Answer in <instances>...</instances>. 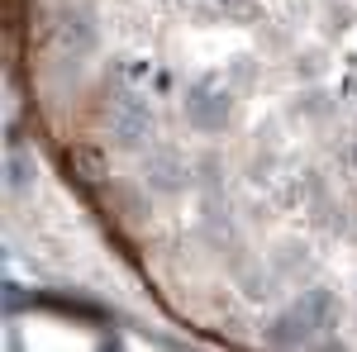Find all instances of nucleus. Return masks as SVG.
Instances as JSON below:
<instances>
[{"label": "nucleus", "mask_w": 357, "mask_h": 352, "mask_svg": "<svg viewBox=\"0 0 357 352\" xmlns=\"http://www.w3.org/2000/svg\"><path fill=\"white\" fill-rule=\"evenodd\" d=\"M100 134L119 153H143L158 134V109L134 86H110L100 100Z\"/></svg>", "instance_id": "1"}, {"label": "nucleus", "mask_w": 357, "mask_h": 352, "mask_svg": "<svg viewBox=\"0 0 357 352\" xmlns=\"http://www.w3.org/2000/svg\"><path fill=\"white\" fill-rule=\"evenodd\" d=\"M234 95H238V86L234 77H224V72H200L191 86H186V95H181V109H186V124H191L195 134H224L229 124H234Z\"/></svg>", "instance_id": "2"}, {"label": "nucleus", "mask_w": 357, "mask_h": 352, "mask_svg": "<svg viewBox=\"0 0 357 352\" xmlns=\"http://www.w3.org/2000/svg\"><path fill=\"white\" fill-rule=\"evenodd\" d=\"M195 181V162H186L181 148L158 143V148H143V186L153 195H186Z\"/></svg>", "instance_id": "3"}, {"label": "nucleus", "mask_w": 357, "mask_h": 352, "mask_svg": "<svg viewBox=\"0 0 357 352\" xmlns=\"http://www.w3.org/2000/svg\"><path fill=\"white\" fill-rule=\"evenodd\" d=\"M53 48L62 57H72V62H86V57H96V48H100V29H96V20L86 10H67L53 29Z\"/></svg>", "instance_id": "4"}, {"label": "nucleus", "mask_w": 357, "mask_h": 352, "mask_svg": "<svg viewBox=\"0 0 357 352\" xmlns=\"http://www.w3.org/2000/svg\"><path fill=\"white\" fill-rule=\"evenodd\" d=\"M296 309H301L305 319L314 324V333H333V328H343V296L329 291V286H310L301 300H296Z\"/></svg>", "instance_id": "5"}, {"label": "nucleus", "mask_w": 357, "mask_h": 352, "mask_svg": "<svg viewBox=\"0 0 357 352\" xmlns=\"http://www.w3.org/2000/svg\"><path fill=\"white\" fill-rule=\"evenodd\" d=\"M314 338H319L314 324L305 319L296 305H291V309H281L276 319H267V328H262V343H272V348H310Z\"/></svg>", "instance_id": "6"}, {"label": "nucleus", "mask_w": 357, "mask_h": 352, "mask_svg": "<svg viewBox=\"0 0 357 352\" xmlns=\"http://www.w3.org/2000/svg\"><path fill=\"white\" fill-rule=\"evenodd\" d=\"M33 176H38V162H33V153H29V148H10V158H5V190L24 195V190L33 186Z\"/></svg>", "instance_id": "7"}, {"label": "nucleus", "mask_w": 357, "mask_h": 352, "mask_svg": "<svg viewBox=\"0 0 357 352\" xmlns=\"http://www.w3.org/2000/svg\"><path fill=\"white\" fill-rule=\"evenodd\" d=\"M276 281H281V271H276V267H257V262H252V267L238 271V291H243L248 300H257V305H262V300H272Z\"/></svg>", "instance_id": "8"}, {"label": "nucleus", "mask_w": 357, "mask_h": 352, "mask_svg": "<svg viewBox=\"0 0 357 352\" xmlns=\"http://www.w3.org/2000/svg\"><path fill=\"white\" fill-rule=\"evenodd\" d=\"M296 109H301L305 119H319V124H324V119L333 114V100L324 95V91H305L301 100H296Z\"/></svg>", "instance_id": "9"}, {"label": "nucleus", "mask_w": 357, "mask_h": 352, "mask_svg": "<svg viewBox=\"0 0 357 352\" xmlns=\"http://www.w3.org/2000/svg\"><path fill=\"white\" fill-rule=\"evenodd\" d=\"M333 162L343 167V171H353V176H357V129H348V134L333 143Z\"/></svg>", "instance_id": "10"}, {"label": "nucleus", "mask_w": 357, "mask_h": 352, "mask_svg": "<svg viewBox=\"0 0 357 352\" xmlns=\"http://www.w3.org/2000/svg\"><path fill=\"white\" fill-rule=\"evenodd\" d=\"M72 158H77V167H86L82 176H91V181H96V176H105V162H100V153H96V148H82V153H72Z\"/></svg>", "instance_id": "11"}]
</instances>
